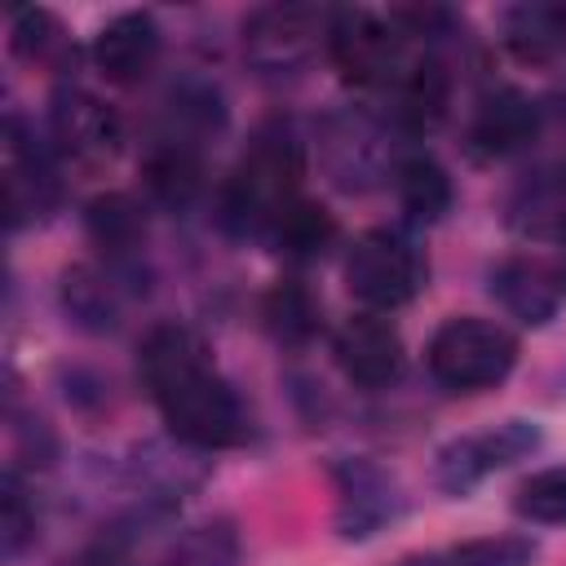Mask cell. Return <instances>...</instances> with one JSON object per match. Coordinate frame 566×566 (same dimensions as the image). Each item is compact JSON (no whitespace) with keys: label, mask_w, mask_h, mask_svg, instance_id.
<instances>
[{"label":"cell","mask_w":566,"mask_h":566,"mask_svg":"<svg viewBox=\"0 0 566 566\" xmlns=\"http://www.w3.org/2000/svg\"><path fill=\"white\" fill-rule=\"evenodd\" d=\"M137 376L150 394L164 433L199 447L230 451L252 438V416L239 389L217 367L208 340L186 323H155L137 345Z\"/></svg>","instance_id":"6da1fadb"},{"label":"cell","mask_w":566,"mask_h":566,"mask_svg":"<svg viewBox=\"0 0 566 566\" xmlns=\"http://www.w3.org/2000/svg\"><path fill=\"white\" fill-rule=\"evenodd\" d=\"M301 181H305V137L287 119L261 124L217 190L221 230L234 239L265 243L279 217L305 195Z\"/></svg>","instance_id":"7a4b0ae2"},{"label":"cell","mask_w":566,"mask_h":566,"mask_svg":"<svg viewBox=\"0 0 566 566\" xmlns=\"http://www.w3.org/2000/svg\"><path fill=\"white\" fill-rule=\"evenodd\" d=\"M314 150L336 190L367 195L376 186H394L407 155V133L371 106H336L314 124Z\"/></svg>","instance_id":"3957f363"},{"label":"cell","mask_w":566,"mask_h":566,"mask_svg":"<svg viewBox=\"0 0 566 566\" xmlns=\"http://www.w3.org/2000/svg\"><path fill=\"white\" fill-rule=\"evenodd\" d=\"M517 336L482 314H451L424 345V367L447 394H482L509 380L517 367Z\"/></svg>","instance_id":"277c9868"},{"label":"cell","mask_w":566,"mask_h":566,"mask_svg":"<svg viewBox=\"0 0 566 566\" xmlns=\"http://www.w3.org/2000/svg\"><path fill=\"white\" fill-rule=\"evenodd\" d=\"M429 283V256L407 226H371L345 248V287L363 310L394 314Z\"/></svg>","instance_id":"5b68a950"},{"label":"cell","mask_w":566,"mask_h":566,"mask_svg":"<svg viewBox=\"0 0 566 566\" xmlns=\"http://www.w3.org/2000/svg\"><path fill=\"white\" fill-rule=\"evenodd\" d=\"M327 4H261L243 18V57L256 75L283 80L301 75L318 53H327L332 35Z\"/></svg>","instance_id":"8992f818"},{"label":"cell","mask_w":566,"mask_h":566,"mask_svg":"<svg viewBox=\"0 0 566 566\" xmlns=\"http://www.w3.org/2000/svg\"><path fill=\"white\" fill-rule=\"evenodd\" d=\"M327 57L336 62V71L349 84L385 88V93H394V84L416 62L411 40L394 22V13H371V9H336L332 13Z\"/></svg>","instance_id":"52a82bcc"},{"label":"cell","mask_w":566,"mask_h":566,"mask_svg":"<svg viewBox=\"0 0 566 566\" xmlns=\"http://www.w3.org/2000/svg\"><path fill=\"white\" fill-rule=\"evenodd\" d=\"M539 447H544V429L535 420H522V416H509V420L473 429V433H455L433 455V486L447 500H464L491 473L513 469L517 460L535 455Z\"/></svg>","instance_id":"ba28073f"},{"label":"cell","mask_w":566,"mask_h":566,"mask_svg":"<svg viewBox=\"0 0 566 566\" xmlns=\"http://www.w3.org/2000/svg\"><path fill=\"white\" fill-rule=\"evenodd\" d=\"M62 208V155L18 111L4 115V212L9 230L49 221Z\"/></svg>","instance_id":"9c48e42d"},{"label":"cell","mask_w":566,"mask_h":566,"mask_svg":"<svg viewBox=\"0 0 566 566\" xmlns=\"http://www.w3.org/2000/svg\"><path fill=\"white\" fill-rule=\"evenodd\" d=\"M332 491H336V535L345 544H363L394 526L407 513V491L402 482L371 455H336L327 464Z\"/></svg>","instance_id":"30bf717a"},{"label":"cell","mask_w":566,"mask_h":566,"mask_svg":"<svg viewBox=\"0 0 566 566\" xmlns=\"http://www.w3.org/2000/svg\"><path fill=\"white\" fill-rule=\"evenodd\" d=\"M84 234L102 265L137 296L150 283V221L146 203L128 190H106L84 203Z\"/></svg>","instance_id":"8fae6325"},{"label":"cell","mask_w":566,"mask_h":566,"mask_svg":"<svg viewBox=\"0 0 566 566\" xmlns=\"http://www.w3.org/2000/svg\"><path fill=\"white\" fill-rule=\"evenodd\" d=\"M49 142L62 159L102 168L124 150V119L97 93L80 84H62L49 97Z\"/></svg>","instance_id":"7c38bea8"},{"label":"cell","mask_w":566,"mask_h":566,"mask_svg":"<svg viewBox=\"0 0 566 566\" xmlns=\"http://www.w3.org/2000/svg\"><path fill=\"white\" fill-rule=\"evenodd\" d=\"M208 473H212V455L172 433L133 442L119 460V478H124V486H133L137 500L181 504L190 491H199L208 482Z\"/></svg>","instance_id":"4fadbf2b"},{"label":"cell","mask_w":566,"mask_h":566,"mask_svg":"<svg viewBox=\"0 0 566 566\" xmlns=\"http://www.w3.org/2000/svg\"><path fill=\"white\" fill-rule=\"evenodd\" d=\"M332 358L358 389H389L407 367L402 332L389 323V314L354 310L332 327Z\"/></svg>","instance_id":"5bb4252c"},{"label":"cell","mask_w":566,"mask_h":566,"mask_svg":"<svg viewBox=\"0 0 566 566\" xmlns=\"http://www.w3.org/2000/svg\"><path fill=\"white\" fill-rule=\"evenodd\" d=\"M544 128V111L531 93L513 88V84H495L473 102L469 128H464V146L478 164H495L509 155H522Z\"/></svg>","instance_id":"9a60e30c"},{"label":"cell","mask_w":566,"mask_h":566,"mask_svg":"<svg viewBox=\"0 0 566 566\" xmlns=\"http://www.w3.org/2000/svg\"><path fill=\"white\" fill-rule=\"evenodd\" d=\"M164 57V27L146 9L106 18L93 35V62L111 84H142Z\"/></svg>","instance_id":"2e32d148"},{"label":"cell","mask_w":566,"mask_h":566,"mask_svg":"<svg viewBox=\"0 0 566 566\" xmlns=\"http://www.w3.org/2000/svg\"><path fill=\"white\" fill-rule=\"evenodd\" d=\"M486 292L495 296V305L522 323V327H544L557 318L562 310V283L553 274V261H539V256H504L491 265L486 274Z\"/></svg>","instance_id":"e0dca14e"},{"label":"cell","mask_w":566,"mask_h":566,"mask_svg":"<svg viewBox=\"0 0 566 566\" xmlns=\"http://www.w3.org/2000/svg\"><path fill=\"white\" fill-rule=\"evenodd\" d=\"M172 517H177V504L168 500H133L124 513L102 522L62 566H133L137 548H146Z\"/></svg>","instance_id":"ac0fdd59"},{"label":"cell","mask_w":566,"mask_h":566,"mask_svg":"<svg viewBox=\"0 0 566 566\" xmlns=\"http://www.w3.org/2000/svg\"><path fill=\"white\" fill-rule=\"evenodd\" d=\"M451 93H455V80H451V62L447 53H416V62L407 66V75L394 84V106H389V119L407 133V137H424L433 133L447 115H451Z\"/></svg>","instance_id":"d6986e66"},{"label":"cell","mask_w":566,"mask_h":566,"mask_svg":"<svg viewBox=\"0 0 566 566\" xmlns=\"http://www.w3.org/2000/svg\"><path fill=\"white\" fill-rule=\"evenodd\" d=\"M133 292L102 265V261H75L62 270L57 279V301H62V314L80 327V332H93V336H111L119 332L124 323V301Z\"/></svg>","instance_id":"ffe728a7"},{"label":"cell","mask_w":566,"mask_h":566,"mask_svg":"<svg viewBox=\"0 0 566 566\" xmlns=\"http://www.w3.org/2000/svg\"><path fill=\"white\" fill-rule=\"evenodd\" d=\"M226 119H230L226 93L203 75H181L164 93V111H159L155 137H172V142H186V146L203 150L212 137L226 133Z\"/></svg>","instance_id":"44dd1931"},{"label":"cell","mask_w":566,"mask_h":566,"mask_svg":"<svg viewBox=\"0 0 566 566\" xmlns=\"http://www.w3.org/2000/svg\"><path fill=\"white\" fill-rule=\"evenodd\" d=\"M142 181H146L150 203H159L168 212H190L208 186L203 150L172 142V137H155L146 150V164H142Z\"/></svg>","instance_id":"7402d4cb"},{"label":"cell","mask_w":566,"mask_h":566,"mask_svg":"<svg viewBox=\"0 0 566 566\" xmlns=\"http://www.w3.org/2000/svg\"><path fill=\"white\" fill-rule=\"evenodd\" d=\"M243 535L230 517H203L195 526L172 531L164 544L142 553L133 566H239Z\"/></svg>","instance_id":"603a6c76"},{"label":"cell","mask_w":566,"mask_h":566,"mask_svg":"<svg viewBox=\"0 0 566 566\" xmlns=\"http://www.w3.org/2000/svg\"><path fill=\"white\" fill-rule=\"evenodd\" d=\"M394 199L402 208L407 230L433 226L455 208V181L429 150H407L394 172Z\"/></svg>","instance_id":"cb8c5ba5"},{"label":"cell","mask_w":566,"mask_h":566,"mask_svg":"<svg viewBox=\"0 0 566 566\" xmlns=\"http://www.w3.org/2000/svg\"><path fill=\"white\" fill-rule=\"evenodd\" d=\"M336 239H340L336 217H332L318 199L301 195V199L279 217V226L270 230L265 248L279 252L283 261H292V265H314V261H323V256L336 248Z\"/></svg>","instance_id":"d4e9b609"},{"label":"cell","mask_w":566,"mask_h":566,"mask_svg":"<svg viewBox=\"0 0 566 566\" xmlns=\"http://www.w3.org/2000/svg\"><path fill=\"white\" fill-rule=\"evenodd\" d=\"M261 323L279 345L301 349L323 332V301L310 292L305 279H279L261 296Z\"/></svg>","instance_id":"484cf974"},{"label":"cell","mask_w":566,"mask_h":566,"mask_svg":"<svg viewBox=\"0 0 566 566\" xmlns=\"http://www.w3.org/2000/svg\"><path fill=\"white\" fill-rule=\"evenodd\" d=\"M535 557H539V544L531 535L504 531V535H478V539L424 548V553H411L394 566H531Z\"/></svg>","instance_id":"4316f807"},{"label":"cell","mask_w":566,"mask_h":566,"mask_svg":"<svg viewBox=\"0 0 566 566\" xmlns=\"http://www.w3.org/2000/svg\"><path fill=\"white\" fill-rule=\"evenodd\" d=\"M504 44L517 62H553L566 53V9L562 4H517L504 13Z\"/></svg>","instance_id":"83f0119b"},{"label":"cell","mask_w":566,"mask_h":566,"mask_svg":"<svg viewBox=\"0 0 566 566\" xmlns=\"http://www.w3.org/2000/svg\"><path fill=\"white\" fill-rule=\"evenodd\" d=\"M9 44L22 62L31 66H53L62 71L66 62H75V44L62 27V18L44 4H27V9H13V22H9Z\"/></svg>","instance_id":"f1b7e54d"},{"label":"cell","mask_w":566,"mask_h":566,"mask_svg":"<svg viewBox=\"0 0 566 566\" xmlns=\"http://www.w3.org/2000/svg\"><path fill=\"white\" fill-rule=\"evenodd\" d=\"M40 539V513H35V495L22 478V469H4L0 478V553L4 562H22V553H31Z\"/></svg>","instance_id":"f546056e"},{"label":"cell","mask_w":566,"mask_h":566,"mask_svg":"<svg viewBox=\"0 0 566 566\" xmlns=\"http://www.w3.org/2000/svg\"><path fill=\"white\" fill-rule=\"evenodd\" d=\"M513 513L531 526H566V464L535 469L513 491Z\"/></svg>","instance_id":"4dcf8cb0"},{"label":"cell","mask_w":566,"mask_h":566,"mask_svg":"<svg viewBox=\"0 0 566 566\" xmlns=\"http://www.w3.org/2000/svg\"><path fill=\"white\" fill-rule=\"evenodd\" d=\"M9 433H13V469H53L57 464V433L40 411H22L9 394Z\"/></svg>","instance_id":"1f68e13d"},{"label":"cell","mask_w":566,"mask_h":566,"mask_svg":"<svg viewBox=\"0 0 566 566\" xmlns=\"http://www.w3.org/2000/svg\"><path fill=\"white\" fill-rule=\"evenodd\" d=\"M111 398V385H102L97 376H88V371H71L66 376V402H75V407H102Z\"/></svg>","instance_id":"d6a6232c"},{"label":"cell","mask_w":566,"mask_h":566,"mask_svg":"<svg viewBox=\"0 0 566 566\" xmlns=\"http://www.w3.org/2000/svg\"><path fill=\"white\" fill-rule=\"evenodd\" d=\"M553 274H557V283H562V292H566V239L557 243V261H553Z\"/></svg>","instance_id":"836d02e7"}]
</instances>
